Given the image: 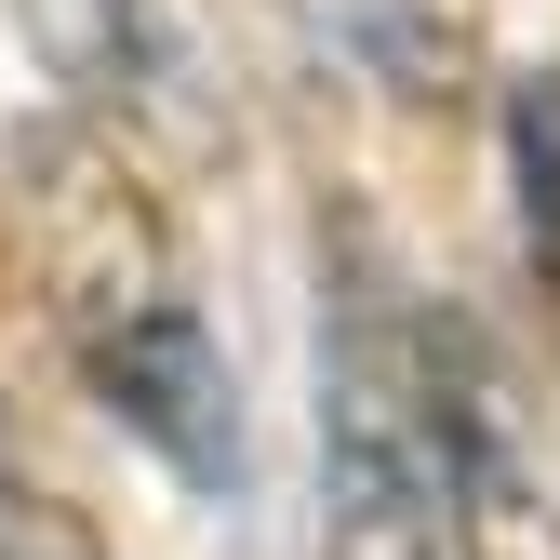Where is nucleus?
Wrapping results in <instances>:
<instances>
[{
    "label": "nucleus",
    "mask_w": 560,
    "mask_h": 560,
    "mask_svg": "<svg viewBox=\"0 0 560 560\" xmlns=\"http://www.w3.org/2000/svg\"><path fill=\"white\" fill-rule=\"evenodd\" d=\"M347 40H361L400 94H441V67L467 54V0H347Z\"/></svg>",
    "instance_id": "20e7f679"
},
{
    "label": "nucleus",
    "mask_w": 560,
    "mask_h": 560,
    "mask_svg": "<svg viewBox=\"0 0 560 560\" xmlns=\"http://www.w3.org/2000/svg\"><path fill=\"white\" fill-rule=\"evenodd\" d=\"M0 14L27 27V54H40L81 107H148V94L174 81L161 0H0Z\"/></svg>",
    "instance_id": "7ed1b4c3"
},
{
    "label": "nucleus",
    "mask_w": 560,
    "mask_h": 560,
    "mask_svg": "<svg viewBox=\"0 0 560 560\" xmlns=\"http://www.w3.org/2000/svg\"><path fill=\"white\" fill-rule=\"evenodd\" d=\"M40 294H54V334H67V361H81V387L120 413L133 441H148L187 494H241V374H228V347L214 320L187 307V267L161 241V214L133 200V174H107L94 148H67L40 161Z\"/></svg>",
    "instance_id": "f03ea898"
},
{
    "label": "nucleus",
    "mask_w": 560,
    "mask_h": 560,
    "mask_svg": "<svg viewBox=\"0 0 560 560\" xmlns=\"http://www.w3.org/2000/svg\"><path fill=\"white\" fill-rule=\"evenodd\" d=\"M494 374L374 241L320 254V560H454Z\"/></svg>",
    "instance_id": "f257e3e1"
},
{
    "label": "nucleus",
    "mask_w": 560,
    "mask_h": 560,
    "mask_svg": "<svg viewBox=\"0 0 560 560\" xmlns=\"http://www.w3.org/2000/svg\"><path fill=\"white\" fill-rule=\"evenodd\" d=\"M0 560H107V547L81 534V508H54L40 480H27L14 428H0Z\"/></svg>",
    "instance_id": "39448f33"
}]
</instances>
